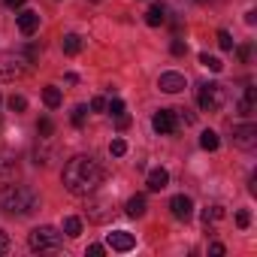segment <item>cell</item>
Segmentation results:
<instances>
[{"instance_id":"6da1fadb","label":"cell","mask_w":257,"mask_h":257,"mask_svg":"<svg viewBox=\"0 0 257 257\" xmlns=\"http://www.w3.org/2000/svg\"><path fill=\"white\" fill-rule=\"evenodd\" d=\"M61 182L70 194L76 197H88L100 188L103 182V167L91 158V155H76L64 164V173H61Z\"/></svg>"},{"instance_id":"7a4b0ae2","label":"cell","mask_w":257,"mask_h":257,"mask_svg":"<svg viewBox=\"0 0 257 257\" xmlns=\"http://www.w3.org/2000/svg\"><path fill=\"white\" fill-rule=\"evenodd\" d=\"M0 209H7L10 215H34L40 209V197L34 188L28 185H16V182H7L4 188H0Z\"/></svg>"},{"instance_id":"3957f363","label":"cell","mask_w":257,"mask_h":257,"mask_svg":"<svg viewBox=\"0 0 257 257\" xmlns=\"http://www.w3.org/2000/svg\"><path fill=\"white\" fill-rule=\"evenodd\" d=\"M197 103L203 112H218L224 103H227V88L218 85V82H206L197 88Z\"/></svg>"},{"instance_id":"277c9868","label":"cell","mask_w":257,"mask_h":257,"mask_svg":"<svg viewBox=\"0 0 257 257\" xmlns=\"http://www.w3.org/2000/svg\"><path fill=\"white\" fill-rule=\"evenodd\" d=\"M28 245L34 251H58L61 248V233L55 227H37V230H31Z\"/></svg>"},{"instance_id":"5b68a950","label":"cell","mask_w":257,"mask_h":257,"mask_svg":"<svg viewBox=\"0 0 257 257\" xmlns=\"http://www.w3.org/2000/svg\"><path fill=\"white\" fill-rule=\"evenodd\" d=\"M152 127L161 134V137H170L179 131V118H176V109H158L155 118H152Z\"/></svg>"},{"instance_id":"8992f818","label":"cell","mask_w":257,"mask_h":257,"mask_svg":"<svg viewBox=\"0 0 257 257\" xmlns=\"http://www.w3.org/2000/svg\"><path fill=\"white\" fill-rule=\"evenodd\" d=\"M233 146L242 152H254L257 149V124H239L233 131Z\"/></svg>"},{"instance_id":"52a82bcc","label":"cell","mask_w":257,"mask_h":257,"mask_svg":"<svg viewBox=\"0 0 257 257\" xmlns=\"http://www.w3.org/2000/svg\"><path fill=\"white\" fill-rule=\"evenodd\" d=\"M170 212H173V218H179V221H188V218L194 215V203H191V197H185V194H176V197L170 200Z\"/></svg>"},{"instance_id":"ba28073f","label":"cell","mask_w":257,"mask_h":257,"mask_svg":"<svg viewBox=\"0 0 257 257\" xmlns=\"http://www.w3.org/2000/svg\"><path fill=\"white\" fill-rule=\"evenodd\" d=\"M22 73H25V58L7 55L4 61H0V79H19Z\"/></svg>"},{"instance_id":"9c48e42d","label":"cell","mask_w":257,"mask_h":257,"mask_svg":"<svg viewBox=\"0 0 257 257\" xmlns=\"http://www.w3.org/2000/svg\"><path fill=\"white\" fill-rule=\"evenodd\" d=\"M16 22H19V31H22L25 37H34V34L40 31V13H34V10L19 13V16H16Z\"/></svg>"},{"instance_id":"30bf717a","label":"cell","mask_w":257,"mask_h":257,"mask_svg":"<svg viewBox=\"0 0 257 257\" xmlns=\"http://www.w3.org/2000/svg\"><path fill=\"white\" fill-rule=\"evenodd\" d=\"M158 88L164 94H179V91H185V76L182 73H161Z\"/></svg>"},{"instance_id":"8fae6325","label":"cell","mask_w":257,"mask_h":257,"mask_svg":"<svg viewBox=\"0 0 257 257\" xmlns=\"http://www.w3.org/2000/svg\"><path fill=\"white\" fill-rule=\"evenodd\" d=\"M106 242H109L115 251H131V248L137 245L134 233H127V230H115V233H109V236H106Z\"/></svg>"},{"instance_id":"7c38bea8","label":"cell","mask_w":257,"mask_h":257,"mask_svg":"<svg viewBox=\"0 0 257 257\" xmlns=\"http://www.w3.org/2000/svg\"><path fill=\"white\" fill-rule=\"evenodd\" d=\"M146 185H149V191H164V188L170 185V173H167L164 167H158V170L149 173V182H146Z\"/></svg>"},{"instance_id":"4fadbf2b","label":"cell","mask_w":257,"mask_h":257,"mask_svg":"<svg viewBox=\"0 0 257 257\" xmlns=\"http://www.w3.org/2000/svg\"><path fill=\"white\" fill-rule=\"evenodd\" d=\"M61 100H64L61 88H55V85H46V88H43V103H46L49 109H58V106H61Z\"/></svg>"},{"instance_id":"5bb4252c","label":"cell","mask_w":257,"mask_h":257,"mask_svg":"<svg viewBox=\"0 0 257 257\" xmlns=\"http://www.w3.org/2000/svg\"><path fill=\"white\" fill-rule=\"evenodd\" d=\"M124 212L131 215V218H143V215H146V197H143V194L131 197V200H127V209H124Z\"/></svg>"},{"instance_id":"9a60e30c","label":"cell","mask_w":257,"mask_h":257,"mask_svg":"<svg viewBox=\"0 0 257 257\" xmlns=\"http://www.w3.org/2000/svg\"><path fill=\"white\" fill-rule=\"evenodd\" d=\"M61 46H64V55H79L82 52V37L79 34H67L61 40Z\"/></svg>"},{"instance_id":"2e32d148","label":"cell","mask_w":257,"mask_h":257,"mask_svg":"<svg viewBox=\"0 0 257 257\" xmlns=\"http://www.w3.org/2000/svg\"><path fill=\"white\" fill-rule=\"evenodd\" d=\"M167 22V10L164 7H152L149 13H146V25H152V28H161Z\"/></svg>"},{"instance_id":"e0dca14e","label":"cell","mask_w":257,"mask_h":257,"mask_svg":"<svg viewBox=\"0 0 257 257\" xmlns=\"http://www.w3.org/2000/svg\"><path fill=\"white\" fill-rule=\"evenodd\" d=\"M251 112H254V88L248 85L245 94H242V100H239V115H251Z\"/></svg>"},{"instance_id":"ac0fdd59","label":"cell","mask_w":257,"mask_h":257,"mask_svg":"<svg viewBox=\"0 0 257 257\" xmlns=\"http://www.w3.org/2000/svg\"><path fill=\"white\" fill-rule=\"evenodd\" d=\"M218 146H221L218 134H215V131H203V137H200V149H203V152H215Z\"/></svg>"},{"instance_id":"d6986e66","label":"cell","mask_w":257,"mask_h":257,"mask_svg":"<svg viewBox=\"0 0 257 257\" xmlns=\"http://www.w3.org/2000/svg\"><path fill=\"white\" fill-rule=\"evenodd\" d=\"M221 218H224V209H221V206H209V209L203 212V224H206V227L215 224V221H221Z\"/></svg>"},{"instance_id":"ffe728a7","label":"cell","mask_w":257,"mask_h":257,"mask_svg":"<svg viewBox=\"0 0 257 257\" xmlns=\"http://www.w3.org/2000/svg\"><path fill=\"white\" fill-rule=\"evenodd\" d=\"M200 64H203L206 70H212V73H221V70H224V64H221L215 55H200Z\"/></svg>"},{"instance_id":"44dd1931","label":"cell","mask_w":257,"mask_h":257,"mask_svg":"<svg viewBox=\"0 0 257 257\" xmlns=\"http://www.w3.org/2000/svg\"><path fill=\"white\" fill-rule=\"evenodd\" d=\"M64 233L67 236H79L82 233V221L79 218H64Z\"/></svg>"},{"instance_id":"7402d4cb","label":"cell","mask_w":257,"mask_h":257,"mask_svg":"<svg viewBox=\"0 0 257 257\" xmlns=\"http://www.w3.org/2000/svg\"><path fill=\"white\" fill-rule=\"evenodd\" d=\"M37 131H40V140H49V137H52V131H55L52 118H40V127H37Z\"/></svg>"},{"instance_id":"603a6c76","label":"cell","mask_w":257,"mask_h":257,"mask_svg":"<svg viewBox=\"0 0 257 257\" xmlns=\"http://www.w3.org/2000/svg\"><path fill=\"white\" fill-rule=\"evenodd\" d=\"M10 109H13V112H25V109H28V100H25L22 94H13V97H10Z\"/></svg>"},{"instance_id":"cb8c5ba5","label":"cell","mask_w":257,"mask_h":257,"mask_svg":"<svg viewBox=\"0 0 257 257\" xmlns=\"http://www.w3.org/2000/svg\"><path fill=\"white\" fill-rule=\"evenodd\" d=\"M85 118H88V106H76V109H73V124H76V127H82V124H85Z\"/></svg>"},{"instance_id":"d4e9b609","label":"cell","mask_w":257,"mask_h":257,"mask_svg":"<svg viewBox=\"0 0 257 257\" xmlns=\"http://www.w3.org/2000/svg\"><path fill=\"white\" fill-rule=\"evenodd\" d=\"M106 112L118 118V115H124V103H121V100H109V103H106Z\"/></svg>"},{"instance_id":"484cf974","label":"cell","mask_w":257,"mask_h":257,"mask_svg":"<svg viewBox=\"0 0 257 257\" xmlns=\"http://www.w3.org/2000/svg\"><path fill=\"white\" fill-rule=\"evenodd\" d=\"M109 152H112L115 158H121V155L127 152V143H124V140H112V143H109Z\"/></svg>"},{"instance_id":"4316f807","label":"cell","mask_w":257,"mask_h":257,"mask_svg":"<svg viewBox=\"0 0 257 257\" xmlns=\"http://www.w3.org/2000/svg\"><path fill=\"white\" fill-rule=\"evenodd\" d=\"M218 46H221L224 52H230V49H233V40H230V34H227V31H218Z\"/></svg>"},{"instance_id":"83f0119b","label":"cell","mask_w":257,"mask_h":257,"mask_svg":"<svg viewBox=\"0 0 257 257\" xmlns=\"http://www.w3.org/2000/svg\"><path fill=\"white\" fill-rule=\"evenodd\" d=\"M170 49H173V55H179V58H182V55L188 52V46H185L182 40H173V46H170Z\"/></svg>"},{"instance_id":"f1b7e54d","label":"cell","mask_w":257,"mask_h":257,"mask_svg":"<svg viewBox=\"0 0 257 257\" xmlns=\"http://www.w3.org/2000/svg\"><path fill=\"white\" fill-rule=\"evenodd\" d=\"M236 224H239V227H248V224H251V215H248L245 209H242V212H236Z\"/></svg>"},{"instance_id":"f546056e","label":"cell","mask_w":257,"mask_h":257,"mask_svg":"<svg viewBox=\"0 0 257 257\" xmlns=\"http://www.w3.org/2000/svg\"><path fill=\"white\" fill-rule=\"evenodd\" d=\"M7 251H10V236L0 230V254H7Z\"/></svg>"},{"instance_id":"4dcf8cb0","label":"cell","mask_w":257,"mask_h":257,"mask_svg":"<svg viewBox=\"0 0 257 257\" xmlns=\"http://www.w3.org/2000/svg\"><path fill=\"white\" fill-rule=\"evenodd\" d=\"M91 109H94V112H103V109H106V100H103V97H94V100H91Z\"/></svg>"},{"instance_id":"1f68e13d","label":"cell","mask_w":257,"mask_h":257,"mask_svg":"<svg viewBox=\"0 0 257 257\" xmlns=\"http://www.w3.org/2000/svg\"><path fill=\"white\" fill-rule=\"evenodd\" d=\"M209 254L221 257V254H224V245H221V242H212V245H209Z\"/></svg>"},{"instance_id":"d6a6232c","label":"cell","mask_w":257,"mask_h":257,"mask_svg":"<svg viewBox=\"0 0 257 257\" xmlns=\"http://www.w3.org/2000/svg\"><path fill=\"white\" fill-rule=\"evenodd\" d=\"M88 254H91V257H100V254H103V245H91Z\"/></svg>"},{"instance_id":"836d02e7","label":"cell","mask_w":257,"mask_h":257,"mask_svg":"<svg viewBox=\"0 0 257 257\" xmlns=\"http://www.w3.org/2000/svg\"><path fill=\"white\" fill-rule=\"evenodd\" d=\"M4 4H7V7H10V10H19V7H22V4H25V0H4Z\"/></svg>"},{"instance_id":"e575fe53","label":"cell","mask_w":257,"mask_h":257,"mask_svg":"<svg viewBox=\"0 0 257 257\" xmlns=\"http://www.w3.org/2000/svg\"><path fill=\"white\" fill-rule=\"evenodd\" d=\"M239 58H242V61H248V58H251V49H248V46H242V49H239Z\"/></svg>"},{"instance_id":"d590c367","label":"cell","mask_w":257,"mask_h":257,"mask_svg":"<svg viewBox=\"0 0 257 257\" xmlns=\"http://www.w3.org/2000/svg\"><path fill=\"white\" fill-rule=\"evenodd\" d=\"M197 4H215V0H197Z\"/></svg>"},{"instance_id":"8d00e7d4","label":"cell","mask_w":257,"mask_h":257,"mask_svg":"<svg viewBox=\"0 0 257 257\" xmlns=\"http://www.w3.org/2000/svg\"><path fill=\"white\" fill-rule=\"evenodd\" d=\"M91 4H100V0H91Z\"/></svg>"}]
</instances>
